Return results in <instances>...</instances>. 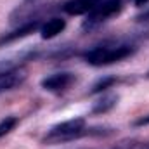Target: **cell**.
I'll return each mask as SVG.
<instances>
[{
  "instance_id": "1",
  "label": "cell",
  "mask_w": 149,
  "mask_h": 149,
  "mask_svg": "<svg viewBox=\"0 0 149 149\" xmlns=\"http://www.w3.org/2000/svg\"><path fill=\"white\" fill-rule=\"evenodd\" d=\"M137 52V47L130 42H102L81 54V59L94 68L109 66L114 63L125 61Z\"/></svg>"
},
{
  "instance_id": "2",
  "label": "cell",
  "mask_w": 149,
  "mask_h": 149,
  "mask_svg": "<svg viewBox=\"0 0 149 149\" xmlns=\"http://www.w3.org/2000/svg\"><path fill=\"white\" fill-rule=\"evenodd\" d=\"M88 135V127H87V120L78 116L71 118L61 123L52 125L45 135L42 137V144L45 146H54V144H64V142H73L81 137Z\"/></svg>"
},
{
  "instance_id": "3",
  "label": "cell",
  "mask_w": 149,
  "mask_h": 149,
  "mask_svg": "<svg viewBox=\"0 0 149 149\" xmlns=\"http://www.w3.org/2000/svg\"><path fill=\"white\" fill-rule=\"evenodd\" d=\"M52 0H21L9 14V24L19 26L24 23L40 21V16L50 10Z\"/></svg>"
},
{
  "instance_id": "4",
  "label": "cell",
  "mask_w": 149,
  "mask_h": 149,
  "mask_svg": "<svg viewBox=\"0 0 149 149\" xmlns=\"http://www.w3.org/2000/svg\"><path fill=\"white\" fill-rule=\"evenodd\" d=\"M123 7H125V0H102L95 9H92L85 16V19L81 21V30L88 33L101 28L111 17L118 16L123 10Z\"/></svg>"
},
{
  "instance_id": "5",
  "label": "cell",
  "mask_w": 149,
  "mask_h": 149,
  "mask_svg": "<svg viewBox=\"0 0 149 149\" xmlns=\"http://www.w3.org/2000/svg\"><path fill=\"white\" fill-rule=\"evenodd\" d=\"M74 81H76V73H73V71H59V73L49 74V76L42 78L40 87L45 92L61 94V92H66Z\"/></svg>"
},
{
  "instance_id": "6",
  "label": "cell",
  "mask_w": 149,
  "mask_h": 149,
  "mask_svg": "<svg viewBox=\"0 0 149 149\" xmlns=\"http://www.w3.org/2000/svg\"><path fill=\"white\" fill-rule=\"evenodd\" d=\"M40 24H42V21H31V23H24V24L14 26L9 33L0 35V47H5L9 43H14L17 40H23V38L37 33L38 30H40Z\"/></svg>"
},
{
  "instance_id": "7",
  "label": "cell",
  "mask_w": 149,
  "mask_h": 149,
  "mask_svg": "<svg viewBox=\"0 0 149 149\" xmlns=\"http://www.w3.org/2000/svg\"><path fill=\"white\" fill-rule=\"evenodd\" d=\"M64 30H66V19L59 17V16H54V17H49L47 21H42L38 33H40L42 40H52L59 33H63Z\"/></svg>"
},
{
  "instance_id": "8",
  "label": "cell",
  "mask_w": 149,
  "mask_h": 149,
  "mask_svg": "<svg viewBox=\"0 0 149 149\" xmlns=\"http://www.w3.org/2000/svg\"><path fill=\"white\" fill-rule=\"evenodd\" d=\"M120 102V94H114V92H104L101 94V97L92 104L90 108V114L94 116H101V114H106V113L113 111Z\"/></svg>"
},
{
  "instance_id": "9",
  "label": "cell",
  "mask_w": 149,
  "mask_h": 149,
  "mask_svg": "<svg viewBox=\"0 0 149 149\" xmlns=\"http://www.w3.org/2000/svg\"><path fill=\"white\" fill-rule=\"evenodd\" d=\"M102 0H68L63 3V10L70 16H87Z\"/></svg>"
},
{
  "instance_id": "10",
  "label": "cell",
  "mask_w": 149,
  "mask_h": 149,
  "mask_svg": "<svg viewBox=\"0 0 149 149\" xmlns=\"http://www.w3.org/2000/svg\"><path fill=\"white\" fill-rule=\"evenodd\" d=\"M118 81H120V78H118L116 74H106V76H101L99 80H95V81H94V85L90 87L88 94H90V95L104 94V92H108L109 88H113Z\"/></svg>"
},
{
  "instance_id": "11",
  "label": "cell",
  "mask_w": 149,
  "mask_h": 149,
  "mask_svg": "<svg viewBox=\"0 0 149 149\" xmlns=\"http://www.w3.org/2000/svg\"><path fill=\"white\" fill-rule=\"evenodd\" d=\"M17 123H19V118L14 116V114H9V116L2 118L0 120V139H3L5 135H9L17 127Z\"/></svg>"
},
{
  "instance_id": "12",
  "label": "cell",
  "mask_w": 149,
  "mask_h": 149,
  "mask_svg": "<svg viewBox=\"0 0 149 149\" xmlns=\"http://www.w3.org/2000/svg\"><path fill=\"white\" fill-rule=\"evenodd\" d=\"M135 23H149V7H146L142 12H139L137 16H135Z\"/></svg>"
},
{
  "instance_id": "13",
  "label": "cell",
  "mask_w": 149,
  "mask_h": 149,
  "mask_svg": "<svg viewBox=\"0 0 149 149\" xmlns=\"http://www.w3.org/2000/svg\"><path fill=\"white\" fill-rule=\"evenodd\" d=\"M148 125H149V114L141 116V118H137V120L134 121V127H148Z\"/></svg>"
},
{
  "instance_id": "14",
  "label": "cell",
  "mask_w": 149,
  "mask_h": 149,
  "mask_svg": "<svg viewBox=\"0 0 149 149\" xmlns=\"http://www.w3.org/2000/svg\"><path fill=\"white\" fill-rule=\"evenodd\" d=\"M134 3H135L137 7H142V5H146V3H149V0H134Z\"/></svg>"
},
{
  "instance_id": "15",
  "label": "cell",
  "mask_w": 149,
  "mask_h": 149,
  "mask_svg": "<svg viewBox=\"0 0 149 149\" xmlns=\"http://www.w3.org/2000/svg\"><path fill=\"white\" fill-rule=\"evenodd\" d=\"M144 78H146V80H149V71H148L146 74H144Z\"/></svg>"
}]
</instances>
